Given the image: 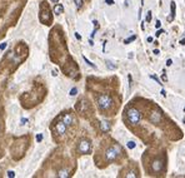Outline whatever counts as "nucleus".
<instances>
[{
	"mask_svg": "<svg viewBox=\"0 0 185 178\" xmlns=\"http://www.w3.org/2000/svg\"><path fill=\"white\" fill-rule=\"evenodd\" d=\"M113 104V99L112 97L108 95V94H101L98 97V107L101 110H106L109 109Z\"/></svg>",
	"mask_w": 185,
	"mask_h": 178,
	"instance_id": "nucleus-1",
	"label": "nucleus"
},
{
	"mask_svg": "<svg viewBox=\"0 0 185 178\" xmlns=\"http://www.w3.org/2000/svg\"><path fill=\"white\" fill-rule=\"evenodd\" d=\"M126 117H128V120L133 125L138 124L139 122H140V119H141L140 112H139L136 108H130V109H128V112H126Z\"/></svg>",
	"mask_w": 185,
	"mask_h": 178,
	"instance_id": "nucleus-2",
	"label": "nucleus"
},
{
	"mask_svg": "<svg viewBox=\"0 0 185 178\" xmlns=\"http://www.w3.org/2000/svg\"><path fill=\"white\" fill-rule=\"evenodd\" d=\"M120 154V147L118 146H114L112 148H109L108 151L105 152V158H106V161H114L115 158H117L118 156Z\"/></svg>",
	"mask_w": 185,
	"mask_h": 178,
	"instance_id": "nucleus-3",
	"label": "nucleus"
},
{
	"mask_svg": "<svg viewBox=\"0 0 185 178\" xmlns=\"http://www.w3.org/2000/svg\"><path fill=\"white\" fill-rule=\"evenodd\" d=\"M78 151L83 154H86L91 151V143L88 139H81L78 144Z\"/></svg>",
	"mask_w": 185,
	"mask_h": 178,
	"instance_id": "nucleus-4",
	"label": "nucleus"
},
{
	"mask_svg": "<svg viewBox=\"0 0 185 178\" xmlns=\"http://www.w3.org/2000/svg\"><path fill=\"white\" fill-rule=\"evenodd\" d=\"M149 119L153 124H159L161 119H163V114H161V112L160 109H155V110H153L151 112V114L149 117Z\"/></svg>",
	"mask_w": 185,
	"mask_h": 178,
	"instance_id": "nucleus-5",
	"label": "nucleus"
},
{
	"mask_svg": "<svg viewBox=\"0 0 185 178\" xmlns=\"http://www.w3.org/2000/svg\"><path fill=\"white\" fill-rule=\"evenodd\" d=\"M163 168H164V162H163V159L161 158H158V159H155L154 162L151 163V171L153 172H161L163 171Z\"/></svg>",
	"mask_w": 185,
	"mask_h": 178,
	"instance_id": "nucleus-6",
	"label": "nucleus"
},
{
	"mask_svg": "<svg viewBox=\"0 0 185 178\" xmlns=\"http://www.w3.org/2000/svg\"><path fill=\"white\" fill-rule=\"evenodd\" d=\"M66 127H68V125L64 123V122H59L55 128H56V132H58L59 134H64V133L66 132Z\"/></svg>",
	"mask_w": 185,
	"mask_h": 178,
	"instance_id": "nucleus-7",
	"label": "nucleus"
},
{
	"mask_svg": "<svg viewBox=\"0 0 185 178\" xmlns=\"http://www.w3.org/2000/svg\"><path fill=\"white\" fill-rule=\"evenodd\" d=\"M100 129L103 130V132H109V130H110V124L106 120H101L100 122Z\"/></svg>",
	"mask_w": 185,
	"mask_h": 178,
	"instance_id": "nucleus-8",
	"label": "nucleus"
},
{
	"mask_svg": "<svg viewBox=\"0 0 185 178\" xmlns=\"http://www.w3.org/2000/svg\"><path fill=\"white\" fill-rule=\"evenodd\" d=\"M73 117L70 115V114H65V115H64V118H63V122H64V123H65L66 125H70L71 123H73Z\"/></svg>",
	"mask_w": 185,
	"mask_h": 178,
	"instance_id": "nucleus-9",
	"label": "nucleus"
},
{
	"mask_svg": "<svg viewBox=\"0 0 185 178\" xmlns=\"http://www.w3.org/2000/svg\"><path fill=\"white\" fill-rule=\"evenodd\" d=\"M69 176V171L68 169H61V171H59L58 172V177H60V178H68Z\"/></svg>",
	"mask_w": 185,
	"mask_h": 178,
	"instance_id": "nucleus-10",
	"label": "nucleus"
},
{
	"mask_svg": "<svg viewBox=\"0 0 185 178\" xmlns=\"http://www.w3.org/2000/svg\"><path fill=\"white\" fill-rule=\"evenodd\" d=\"M63 11H64V8H63L61 4H58V5H55V8H54V13L56 14V15H59V14H61Z\"/></svg>",
	"mask_w": 185,
	"mask_h": 178,
	"instance_id": "nucleus-11",
	"label": "nucleus"
},
{
	"mask_svg": "<svg viewBox=\"0 0 185 178\" xmlns=\"http://www.w3.org/2000/svg\"><path fill=\"white\" fill-rule=\"evenodd\" d=\"M174 16H175V3L172 1V14H170L169 20H173V19H174Z\"/></svg>",
	"mask_w": 185,
	"mask_h": 178,
	"instance_id": "nucleus-12",
	"label": "nucleus"
},
{
	"mask_svg": "<svg viewBox=\"0 0 185 178\" xmlns=\"http://www.w3.org/2000/svg\"><path fill=\"white\" fill-rule=\"evenodd\" d=\"M125 177H128V178H134V177H136V172L135 171H130V172H128V174H125Z\"/></svg>",
	"mask_w": 185,
	"mask_h": 178,
	"instance_id": "nucleus-13",
	"label": "nucleus"
},
{
	"mask_svg": "<svg viewBox=\"0 0 185 178\" xmlns=\"http://www.w3.org/2000/svg\"><path fill=\"white\" fill-rule=\"evenodd\" d=\"M126 146H128V148H129V149H134V148H135L136 144H135V142H133V140H130V142H128Z\"/></svg>",
	"mask_w": 185,
	"mask_h": 178,
	"instance_id": "nucleus-14",
	"label": "nucleus"
},
{
	"mask_svg": "<svg viewBox=\"0 0 185 178\" xmlns=\"http://www.w3.org/2000/svg\"><path fill=\"white\" fill-rule=\"evenodd\" d=\"M83 59H84V60H85V63H86V64H89V65H90V67H91V68H96V67H95V64H92V63H91V62H90V60H89V59H88L86 57H83Z\"/></svg>",
	"mask_w": 185,
	"mask_h": 178,
	"instance_id": "nucleus-15",
	"label": "nucleus"
},
{
	"mask_svg": "<svg viewBox=\"0 0 185 178\" xmlns=\"http://www.w3.org/2000/svg\"><path fill=\"white\" fill-rule=\"evenodd\" d=\"M135 39H136V36H135V35H133V36H130V38H128L125 41H124V43H125V44H129V43H131V41H133V40H135Z\"/></svg>",
	"mask_w": 185,
	"mask_h": 178,
	"instance_id": "nucleus-16",
	"label": "nucleus"
},
{
	"mask_svg": "<svg viewBox=\"0 0 185 178\" xmlns=\"http://www.w3.org/2000/svg\"><path fill=\"white\" fill-rule=\"evenodd\" d=\"M74 1H75V5H76L78 9H80V8H81V5H83V0H74Z\"/></svg>",
	"mask_w": 185,
	"mask_h": 178,
	"instance_id": "nucleus-17",
	"label": "nucleus"
},
{
	"mask_svg": "<svg viewBox=\"0 0 185 178\" xmlns=\"http://www.w3.org/2000/svg\"><path fill=\"white\" fill-rule=\"evenodd\" d=\"M150 78H151V79H154V80H155L156 83H158V84H160V85H163V84H161V82L159 80L158 78H156V75H153V74H151V75H150Z\"/></svg>",
	"mask_w": 185,
	"mask_h": 178,
	"instance_id": "nucleus-18",
	"label": "nucleus"
},
{
	"mask_svg": "<svg viewBox=\"0 0 185 178\" xmlns=\"http://www.w3.org/2000/svg\"><path fill=\"white\" fill-rule=\"evenodd\" d=\"M76 93H78V89L76 88H73L71 90H70V95L74 97V95H76Z\"/></svg>",
	"mask_w": 185,
	"mask_h": 178,
	"instance_id": "nucleus-19",
	"label": "nucleus"
},
{
	"mask_svg": "<svg viewBox=\"0 0 185 178\" xmlns=\"http://www.w3.org/2000/svg\"><path fill=\"white\" fill-rule=\"evenodd\" d=\"M106 64H108V68H110V69H115V65H113V63H112V62L106 60Z\"/></svg>",
	"mask_w": 185,
	"mask_h": 178,
	"instance_id": "nucleus-20",
	"label": "nucleus"
},
{
	"mask_svg": "<svg viewBox=\"0 0 185 178\" xmlns=\"http://www.w3.org/2000/svg\"><path fill=\"white\" fill-rule=\"evenodd\" d=\"M43 140V134H36V142H41Z\"/></svg>",
	"mask_w": 185,
	"mask_h": 178,
	"instance_id": "nucleus-21",
	"label": "nucleus"
},
{
	"mask_svg": "<svg viewBox=\"0 0 185 178\" xmlns=\"http://www.w3.org/2000/svg\"><path fill=\"white\" fill-rule=\"evenodd\" d=\"M151 20V11H148V15H146V21L149 23Z\"/></svg>",
	"mask_w": 185,
	"mask_h": 178,
	"instance_id": "nucleus-22",
	"label": "nucleus"
},
{
	"mask_svg": "<svg viewBox=\"0 0 185 178\" xmlns=\"http://www.w3.org/2000/svg\"><path fill=\"white\" fill-rule=\"evenodd\" d=\"M8 177H11V178L15 177V173H14L13 171H9V172H8Z\"/></svg>",
	"mask_w": 185,
	"mask_h": 178,
	"instance_id": "nucleus-23",
	"label": "nucleus"
},
{
	"mask_svg": "<svg viewBox=\"0 0 185 178\" xmlns=\"http://www.w3.org/2000/svg\"><path fill=\"white\" fill-rule=\"evenodd\" d=\"M161 34H163V30H161V29H159L158 31H156V33H155V36H160Z\"/></svg>",
	"mask_w": 185,
	"mask_h": 178,
	"instance_id": "nucleus-24",
	"label": "nucleus"
},
{
	"mask_svg": "<svg viewBox=\"0 0 185 178\" xmlns=\"http://www.w3.org/2000/svg\"><path fill=\"white\" fill-rule=\"evenodd\" d=\"M172 64H173V60H172V59H168V60H166V65H168V67H170Z\"/></svg>",
	"mask_w": 185,
	"mask_h": 178,
	"instance_id": "nucleus-25",
	"label": "nucleus"
},
{
	"mask_svg": "<svg viewBox=\"0 0 185 178\" xmlns=\"http://www.w3.org/2000/svg\"><path fill=\"white\" fill-rule=\"evenodd\" d=\"M161 26V23H160V20H156V24H155V28H158V29H159V28Z\"/></svg>",
	"mask_w": 185,
	"mask_h": 178,
	"instance_id": "nucleus-26",
	"label": "nucleus"
},
{
	"mask_svg": "<svg viewBox=\"0 0 185 178\" xmlns=\"http://www.w3.org/2000/svg\"><path fill=\"white\" fill-rule=\"evenodd\" d=\"M105 1H106L108 5H113V4H114V0H105Z\"/></svg>",
	"mask_w": 185,
	"mask_h": 178,
	"instance_id": "nucleus-27",
	"label": "nucleus"
},
{
	"mask_svg": "<svg viewBox=\"0 0 185 178\" xmlns=\"http://www.w3.org/2000/svg\"><path fill=\"white\" fill-rule=\"evenodd\" d=\"M5 48H6V43H3L1 45H0V50H4Z\"/></svg>",
	"mask_w": 185,
	"mask_h": 178,
	"instance_id": "nucleus-28",
	"label": "nucleus"
},
{
	"mask_svg": "<svg viewBox=\"0 0 185 178\" xmlns=\"http://www.w3.org/2000/svg\"><path fill=\"white\" fill-rule=\"evenodd\" d=\"M75 38H76L78 40H81V36H80L79 33H75Z\"/></svg>",
	"mask_w": 185,
	"mask_h": 178,
	"instance_id": "nucleus-29",
	"label": "nucleus"
},
{
	"mask_svg": "<svg viewBox=\"0 0 185 178\" xmlns=\"http://www.w3.org/2000/svg\"><path fill=\"white\" fill-rule=\"evenodd\" d=\"M161 79H163V80H166V73H165V70L163 72V75H161Z\"/></svg>",
	"mask_w": 185,
	"mask_h": 178,
	"instance_id": "nucleus-30",
	"label": "nucleus"
},
{
	"mask_svg": "<svg viewBox=\"0 0 185 178\" xmlns=\"http://www.w3.org/2000/svg\"><path fill=\"white\" fill-rule=\"evenodd\" d=\"M161 95H164V97H165V95H166V92H165V90H164V89H163V90H161Z\"/></svg>",
	"mask_w": 185,
	"mask_h": 178,
	"instance_id": "nucleus-31",
	"label": "nucleus"
},
{
	"mask_svg": "<svg viewBox=\"0 0 185 178\" xmlns=\"http://www.w3.org/2000/svg\"><path fill=\"white\" fill-rule=\"evenodd\" d=\"M153 53H154V54H159V50H158V49H154V51H153Z\"/></svg>",
	"mask_w": 185,
	"mask_h": 178,
	"instance_id": "nucleus-32",
	"label": "nucleus"
},
{
	"mask_svg": "<svg viewBox=\"0 0 185 178\" xmlns=\"http://www.w3.org/2000/svg\"><path fill=\"white\" fill-rule=\"evenodd\" d=\"M180 44H181V45H184V44H185V39H183V40H180Z\"/></svg>",
	"mask_w": 185,
	"mask_h": 178,
	"instance_id": "nucleus-33",
	"label": "nucleus"
},
{
	"mask_svg": "<svg viewBox=\"0 0 185 178\" xmlns=\"http://www.w3.org/2000/svg\"><path fill=\"white\" fill-rule=\"evenodd\" d=\"M148 41H149V43H151V41H153V38H151V36H149V38H148Z\"/></svg>",
	"mask_w": 185,
	"mask_h": 178,
	"instance_id": "nucleus-34",
	"label": "nucleus"
},
{
	"mask_svg": "<svg viewBox=\"0 0 185 178\" xmlns=\"http://www.w3.org/2000/svg\"><path fill=\"white\" fill-rule=\"evenodd\" d=\"M52 1H53V3H58V1H59V0H52Z\"/></svg>",
	"mask_w": 185,
	"mask_h": 178,
	"instance_id": "nucleus-35",
	"label": "nucleus"
},
{
	"mask_svg": "<svg viewBox=\"0 0 185 178\" xmlns=\"http://www.w3.org/2000/svg\"><path fill=\"white\" fill-rule=\"evenodd\" d=\"M184 112H185V108H184Z\"/></svg>",
	"mask_w": 185,
	"mask_h": 178,
	"instance_id": "nucleus-36",
	"label": "nucleus"
}]
</instances>
